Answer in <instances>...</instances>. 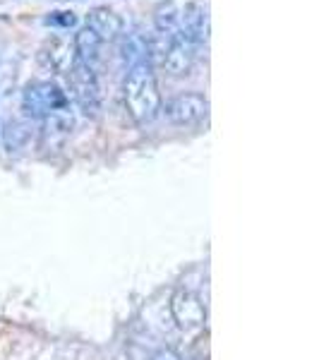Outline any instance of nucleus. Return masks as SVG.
Masks as SVG:
<instances>
[{
	"label": "nucleus",
	"mask_w": 319,
	"mask_h": 360,
	"mask_svg": "<svg viewBox=\"0 0 319 360\" xmlns=\"http://www.w3.org/2000/svg\"><path fill=\"white\" fill-rule=\"evenodd\" d=\"M29 139V125L25 120H10L3 130V142L8 147V152H17L20 147H25Z\"/></svg>",
	"instance_id": "14"
},
{
	"label": "nucleus",
	"mask_w": 319,
	"mask_h": 360,
	"mask_svg": "<svg viewBox=\"0 0 319 360\" xmlns=\"http://www.w3.org/2000/svg\"><path fill=\"white\" fill-rule=\"evenodd\" d=\"M154 25H156V32L168 34V37L181 32V10L176 8L173 0H164V3L156 5Z\"/></svg>",
	"instance_id": "13"
},
{
	"label": "nucleus",
	"mask_w": 319,
	"mask_h": 360,
	"mask_svg": "<svg viewBox=\"0 0 319 360\" xmlns=\"http://www.w3.org/2000/svg\"><path fill=\"white\" fill-rule=\"evenodd\" d=\"M86 27H89L101 41H113V39H118L120 34H123V20H120V15L115 13L113 8H108V5H98V8L89 10V15H86Z\"/></svg>",
	"instance_id": "9"
},
{
	"label": "nucleus",
	"mask_w": 319,
	"mask_h": 360,
	"mask_svg": "<svg viewBox=\"0 0 319 360\" xmlns=\"http://www.w3.org/2000/svg\"><path fill=\"white\" fill-rule=\"evenodd\" d=\"M120 58H123L125 68L149 65V37L142 32H130L120 39Z\"/></svg>",
	"instance_id": "10"
},
{
	"label": "nucleus",
	"mask_w": 319,
	"mask_h": 360,
	"mask_svg": "<svg viewBox=\"0 0 319 360\" xmlns=\"http://www.w3.org/2000/svg\"><path fill=\"white\" fill-rule=\"evenodd\" d=\"M72 125H74L72 111H60V113H53V115H46V118L41 120L44 142L51 144V147L63 144L70 137V132H72Z\"/></svg>",
	"instance_id": "11"
},
{
	"label": "nucleus",
	"mask_w": 319,
	"mask_h": 360,
	"mask_svg": "<svg viewBox=\"0 0 319 360\" xmlns=\"http://www.w3.org/2000/svg\"><path fill=\"white\" fill-rule=\"evenodd\" d=\"M22 111L32 120H44L46 115L70 111V98L56 82H32L22 94Z\"/></svg>",
	"instance_id": "2"
},
{
	"label": "nucleus",
	"mask_w": 319,
	"mask_h": 360,
	"mask_svg": "<svg viewBox=\"0 0 319 360\" xmlns=\"http://www.w3.org/2000/svg\"><path fill=\"white\" fill-rule=\"evenodd\" d=\"M171 315L183 332H200L207 322V310L202 300L188 288H178L171 295Z\"/></svg>",
	"instance_id": "4"
},
{
	"label": "nucleus",
	"mask_w": 319,
	"mask_h": 360,
	"mask_svg": "<svg viewBox=\"0 0 319 360\" xmlns=\"http://www.w3.org/2000/svg\"><path fill=\"white\" fill-rule=\"evenodd\" d=\"M181 32L193 41L197 49L209 41V32H211V22H209V5L202 0H193L185 5L181 13Z\"/></svg>",
	"instance_id": "8"
},
{
	"label": "nucleus",
	"mask_w": 319,
	"mask_h": 360,
	"mask_svg": "<svg viewBox=\"0 0 319 360\" xmlns=\"http://www.w3.org/2000/svg\"><path fill=\"white\" fill-rule=\"evenodd\" d=\"M195 58L197 46L183 32H178L176 37H171V44H168L164 60H161V68L166 72L176 75V77H183V75H190V70L195 65Z\"/></svg>",
	"instance_id": "7"
},
{
	"label": "nucleus",
	"mask_w": 319,
	"mask_h": 360,
	"mask_svg": "<svg viewBox=\"0 0 319 360\" xmlns=\"http://www.w3.org/2000/svg\"><path fill=\"white\" fill-rule=\"evenodd\" d=\"M67 86L74 103L84 115H94L101 111V86H98L96 70L84 63H74L67 72Z\"/></svg>",
	"instance_id": "3"
},
{
	"label": "nucleus",
	"mask_w": 319,
	"mask_h": 360,
	"mask_svg": "<svg viewBox=\"0 0 319 360\" xmlns=\"http://www.w3.org/2000/svg\"><path fill=\"white\" fill-rule=\"evenodd\" d=\"M74 22H77V17H74V13H70V10H58V13H51L46 17V25L60 27V29H70Z\"/></svg>",
	"instance_id": "15"
},
{
	"label": "nucleus",
	"mask_w": 319,
	"mask_h": 360,
	"mask_svg": "<svg viewBox=\"0 0 319 360\" xmlns=\"http://www.w3.org/2000/svg\"><path fill=\"white\" fill-rule=\"evenodd\" d=\"M39 60L46 70L56 75H67L70 68L77 63V56H74V44L70 37H48L44 41V46L39 49Z\"/></svg>",
	"instance_id": "6"
},
{
	"label": "nucleus",
	"mask_w": 319,
	"mask_h": 360,
	"mask_svg": "<svg viewBox=\"0 0 319 360\" xmlns=\"http://www.w3.org/2000/svg\"><path fill=\"white\" fill-rule=\"evenodd\" d=\"M209 113V101L197 91H185V94L173 96L166 103V115L171 123L176 125H197L200 120H204Z\"/></svg>",
	"instance_id": "5"
},
{
	"label": "nucleus",
	"mask_w": 319,
	"mask_h": 360,
	"mask_svg": "<svg viewBox=\"0 0 319 360\" xmlns=\"http://www.w3.org/2000/svg\"><path fill=\"white\" fill-rule=\"evenodd\" d=\"M123 101L135 123L144 125L156 118L161 111V91L152 65H137L127 70V77L123 84Z\"/></svg>",
	"instance_id": "1"
},
{
	"label": "nucleus",
	"mask_w": 319,
	"mask_h": 360,
	"mask_svg": "<svg viewBox=\"0 0 319 360\" xmlns=\"http://www.w3.org/2000/svg\"><path fill=\"white\" fill-rule=\"evenodd\" d=\"M72 44H74V56H77V63H84V65L94 68V63L98 60V53H101V44H103L101 39H98L89 27H84V29H79V32L74 34Z\"/></svg>",
	"instance_id": "12"
}]
</instances>
